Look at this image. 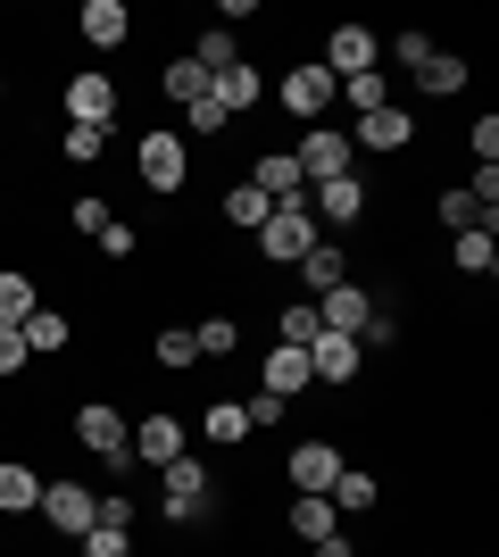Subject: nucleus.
<instances>
[{"label": "nucleus", "instance_id": "nucleus-1", "mask_svg": "<svg viewBox=\"0 0 499 557\" xmlns=\"http://www.w3.org/2000/svg\"><path fill=\"white\" fill-rule=\"evenodd\" d=\"M250 242H259V258H266V267H300V258H309L316 242H325V233H316L309 200H300V209H275L259 233H250Z\"/></svg>", "mask_w": 499, "mask_h": 557}, {"label": "nucleus", "instance_id": "nucleus-2", "mask_svg": "<svg viewBox=\"0 0 499 557\" xmlns=\"http://www.w3.org/2000/svg\"><path fill=\"white\" fill-rule=\"evenodd\" d=\"M125 433H134V424H125L117 408H109V399H84V408H75V442L92 449V458L109 466V474H125V466H134V449H125Z\"/></svg>", "mask_w": 499, "mask_h": 557}, {"label": "nucleus", "instance_id": "nucleus-3", "mask_svg": "<svg viewBox=\"0 0 499 557\" xmlns=\"http://www.w3.org/2000/svg\"><path fill=\"white\" fill-rule=\"evenodd\" d=\"M134 175H142L150 191H184L191 141H184V134H142V141H134Z\"/></svg>", "mask_w": 499, "mask_h": 557}, {"label": "nucleus", "instance_id": "nucleus-4", "mask_svg": "<svg viewBox=\"0 0 499 557\" xmlns=\"http://www.w3.org/2000/svg\"><path fill=\"white\" fill-rule=\"evenodd\" d=\"M42 524L50 533H67V541H84L100 524V491H84V483H42Z\"/></svg>", "mask_w": 499, "mask_h": 557}, {"label": "nucleus", "instance_id": "nucleus-5", "mask_svg": "<svg viewBox=\"0 0 499 557\" xmlns=\"http://www.w3.org/2000/svg\"><path fill=\"white\" fill-rule=\"evenodd\" d=\"M375 59H383V42L366 34V25H333V34H325V59H316V67H325L333 84H350V75H366Z\"/></svg>", "mask_w": 499, "mask_h": 557}, {"label": "nucleus", "instance_id": "nucleus-6", "mask_svg": "<svg viewBox=\"0 0 499 557\" xmlns=\"http://www.w3.org/2000/svg\"><path fill=\"white\" fill-rule=\"evenodd\" d=\"M250 191H266L275 209H300V200H309V175H300L291 150H259V159H250Z\"/></svg>", "mask_w": 499, "mask_h": 557}, {"label": "nucleus", "instance_id": "nucleus-7", "mask_svg": "<svg viewBox=\"0 0 499 557\" xmlns=\"http://www.w3.org/2000/svg\"><path fill=\"white\" fill-rule=\"evenodd\" d=\"M291 159H300V175H309V184H333V175H350V134H341V125H309V141H300V150H291Z\"/></svg>", "mask_w": 499, "mask_h": 557}, {"label": "nucleus", "instance_id": "nucleus-8", "mask_svg": "<svg viewBox=\"0 0 499 557\" xmlns=\"http://www.w3.org/2000/svg\"><path fill=\"white\" fill-rule=\"evenodd\" d=\"M67 125H100V134L117 125V84H109L100 67H84V75L67 84Z\"/></svg>", "mask_w": 499, "mask_h": 557}, {"label": "nucleus", "instance_id": "nucleus-9", "mask_svg": "<svg viewBox=\"0 0 499 557\" xmlns=\"http://www.w3.org/2000/svg\"><path fill=\"white\" fill-rule=\"evenodd\" d=\"M309 216H316V233H325V225H358V216H366V184H358V175L309 184Z\"/></svg>", "mask_w": 499, "mask_h": 557}, {"label": "nucleus", "instance_id": "nucleus-10", "mask_svg": "<svg viewBox=\"0 0 499 557\" xmlns=\"http://www.w3.org/2000/svg\"><path fill=\"white\" fill-rule=\"evenodd\" d=\"M125 449H134L142 466H175V458H184V424L166 417V408H150V417L125 433Z\"/></svg>", "mask_w": 499, "mask_h": 557}, {"label": "nucleus", "instance_id": "nucleus-11", "mask_svg": "<svg viewBox=\"0 0 499 557\" xmlns=\"http://www.w3.org/2000/svg\"><path fill=\"white\" fill-rule=\"evenodd\" d=\"M284 109H291V116H309V125H325V109H333V75L316 67V59H300V67L284 75Z\"/></svg>", "mask_w": 499, "mask_h": 557}, {"label": "nucleus", "instance_id": "nucleus-12", "mask_svg": "<svg viewBox=\"0 0 499 557\" xmlns=\"http://www.w3.org/2000/svg\"><path fill=\"white\" fill-rule=\"evenodd\" d=\"M316 374H309V349H291V342H275L259 358V392H275V399H300Z\"/></svg>", "mask_w": 499, "mask_h": 557}, {"label": "nucleus", "instance_id": "nucleus-13", "mask_svg": "<svg viewBox=\"0 0 499 557\" xmlns=\"http://www.w3.org/2000/svg\"><path fill=\"white\" fill-rule=\"evenodd\" d=\"M341 466H350V458H341L333 442H300V449L284 458V483H291V491H333V474H341Z\"/></svg>", "mask_w": 499, "mask_h": 557}, {"label": "nucleus", "instance_id": "nucleus-14", "mask_svg": "<svg viewBox=\"0 0 499 557\" xmlns=\"http://www.w3.org/2000/svg\"><path fill=\"white\" fill-rule=\"evenodd\" d=\"M366 317H375V292H358V283H333L325 300H316V325H325V333H350V342H358Z\"/></svg>", "mask_w": 499, "mask_h": 557}, {"label": "nucleus", "instance_id": "nucleus-15", "mask_svg": "<svg viewBox=\"0 0 499 557\" xmlns=\"http://www.w3.org/2000/svg\"><path fill=\"white\" fill-rule=\"evenodd\" d=\"M416 141V116L391 100V109H375V116H358V134H350V150H408Z\"/></svg>", "mask_w": 499, "mask_h": 557}, {"label": "nucleus", "instance_id": "nucleus-16", "mask_svg": "<svg viewBox=\"0 0 499 557\" xmlns=\"http://www.w3.org/2000/svg\"><path fill=\"white\" fill-rule=\"evenodd\" d=\"M284 533H291V541H309V549H316L325 533H341V516H333V499H325V491H291V508H284Z\"/></svg>", "mask_w": 499, "mask_h": 557}, {"label": "nucleus", "instance_id": "nucleus-17", "mask_svg": "<svg viewBox=\"0 0 499 557\" xmlns=\"http://www.w3.org/2000/svg\"><path fill=\"white\" fill-rule=\"evenodd\" d=\"M450 267H458L466 283H491V275H499V233H491V225L450 233Z\"/></svg>", "mask_w": 499, "mask_h": 557}, {"label": "nucleus", "instance_id": "nucleus-18", "mask_svg": "<svg viewBox=\"0 0 499 557\" xmlns=\"http://www.w3.org/2000/svg\"><path fill=\"white\" fill-rule=\"evenodd\" d=\"M75 34H84L92 50H125L134 17H125V0H84V17H75Z\"/></svg>", "mask_w": 499, "mask_h": 557}, {"label": "nucleus", "instance_id": "nucleus-19", "mask_svg": "<svg viewBox=\"0 0 499 557\" xmlns=\"http://www.w3.org/2000/svg\"><path fill=\"white\" fill-rule=\"evenodd\" d=\"M309 374L341 392V383L358 374V342H350V333H316V342H309Z\"/></svg>", "mask_w": 499, "mask_h": 557}, {"label": "nucleus", "instance_id": "nucleus-20", "mask_svg": "<svg viewBox=\"0 0 499 557\" xmlns=\"http://www.w3.org/2000/svg\"><path fill=\"white\" fill-rule=\"evenodd\" d=\"M408 75H416V92H425V100H458V92H466V59H450V50H425Z\"/></svg>", "mask_w": 499, "mask_h": 557}, {"label": "nucleus", "instance_id": "nucleus-21", "mask_svg": "<svg viewBox=\"0 0 499 557\" xmlns=\"http://www.w3.org/2000/svg\"><path fill=\"white\" fill-rule=\"evenodd\" d=\"M300 283H309V300H325L333 283H350V250H341V242L325 233V242H316V250L300 258Z\"/></svg>", "mask_w": 499, "mask_h": 557}, {"label": "nucleus", "instance_id": "nucleus-22", "mask_svg": "<svg viewBox=\"0 0 499 557\" xmlns=\"http://www.w3.org/2000/svg\"><path fill=\"white\" fill-rule=\"evenodd\" d=\"M209 92L225 100V116H250V109H259V100H266V84H259V67H250V59H234V67L216 75Z\"/></svg>", "mask_w": 499, "mask_h": 557}, {"label": "nucleus", "instance_id": "nucleus-23", "mask_svg": "<svg viewBox=\"0 0 499 557\" xmlns=\"http://www.w3.org/2000/svg\"><path fill=\"white\" fill-rule=\"evenodd\" d=\"M25 508H42V474L25 458H0V516H25Z\"/></svg>", "mask_w": 499, "mask_h": 557}, {"label": "nucleus", "instance_id": "nucleus-24", "mask_svg": "<svg viewBox=\"0 0 499 557\" xmlns=\"http://www.w3.org/2000/svg\"><path fill=\"white\" fill-rule=\"evenodd\" d=\"M325 499H333V516H366V508H375V499H383V483H375V474H366V466H341Z\"/></svg>", "mask_w": 499, "mask_h": 557}, {"label": "nucleus", "instance_id": "nucleus-25", "mask_svg": "<svg viewBox=\"0 0 499 557\" xmlns=\"http://www.w3.org/2000/svg\"><path fill=\"white\" fill-rule=\"evenodd\" d=\"M17 333H25V349H34V358H59V349L75 342V325L59 317V308H34V317H25Z\"/></svg>", "mask_w": 499, "mask_h": 557}, {"label": "nucleus", "instance_id": "nucleus-26", "mask_svg": "<svg viewBox=\"0 0 499 557\" xmlns=\"http://www.w3.org/2000/svg\"><path fill=\"white\" fill-rule=\"evenodd\" d=\"M200 433H209L216 449H241L250 442V417H241L234 399H209V408H200Z\"/></svg>", "mask_w": 499, "mask_h": 557}, {"label": "nucleus", "instance_id": "nucleus-27", "mask_svg": "<svg viewBox=\"0 0 499 557\" xmlns=\"http://www.w3.org/2000/svg\"><path fill=\"white\" fill-rule=\"evenodd\" d=\"M333 100H350V116H375V109H391V84H383V67H366L350 84H333Z\"/></svg>", "mask_w": 499, "mask_h": 557}, {"label": "nucleus", "instance_id": "nucleus-28", "mask_svg": "<svg viewBox=\"0 0 499 557\" xmlns=\"http://www.w3.org/2000/svg\"><path fill=\"white\" fill-rule=\"evenodd\" d=\"M216 216H225V225H250V233H259L266 216H275V200H266V191H250V184H234L225 200H216Z\"/></svg>", "mask_w": 499, "mask_h": 557}, {"label": "nucleus", "instance_id": "nucleus-29", "mask_svg": "<svg viewBox=\"0 0 499 557\" xmlns=\"http://www.w3.org/2000/svg\"><path fill=\"white\" fill-rule=\"evenodd\" d=\"M34 275H17V267H0V325H25V317H34Z\"/></svg>", "mask_w": 499, "mask_h": 557}, {"label": "nucleus", "instance_id": "nucleus-30", "mask_svg": "<svg viewBox=\"0 0 499 557\" xmlns=\"http://www.w3.org/2000/svg\"><path fill=\"white\" fill-rule=\"evenodd\" d=\"M191 349H200V358H234L241 325H234V317H200V325H191Z\"/></svg>", "mask_w": 499, "mask_h": 557}, {"label": "nucleus", "instance_id": "nucleus-31", "mask_svg": "<svg viewBox=\"0 0 499 557\" xmlns=\"http://www.w3.org/2000/svg\"><path fill=\"white\" fill-rule=\"evenodd\" d=\"M150 358H159L166 374H191V367H200V349H191V325H166L159 342H150Z\"/></svg>", "mask_w": 499, "mask_h": 557}, {"label": "nucleus", "instance_id": "nucleus-32", "mask_svg": "<svg viewBox=\"0 0 499 557\" xmlns=\"http://www.w3.org/2000/svg\"><path fill=\"white\" fill-rule=\"evenodd\" d=\"M234 59H241V50H234V34H225V25H209V34H200V50H191V67L209 75V84L234 67Z\"/></svg>", "mask_w": 499, "mask_h": 557}, {"label": "nucleus", "instance_id": "nucleus-33", "mask_svg": "<svg viewBox=\"0 0 499 557\" xmlns=\"http://www.w3.org/2000/svg\"><path fill=\"white\" fill-rule=\"evenodd\" d=\"M159 92H166V100H175V109H191V100L209 92V75L191 67V59H175V67H166V75H159Z\"/></svg>", "mask_w": 499, "mask_h": 557}, {"label": "nucleus", "instance_id": "nucleus-34", "mask_svg": "<svg viewBox=\"0 0 499 557\" xmlns=\"http://www.w3.org/2000/svg\"><path fill=\"white\" fill-rule=\"evenodd\" d=\"M225 125H234V116H225V100H216V92H200V100L184 109V141H191V134L209 141V134H225Z\"/></svg>", "mask_w": 499, "mask_h": 557}, {"label": "nucleus", "instance_id": "nucleus-35", "mask_svg": "<svg viewBox=\"0 0 499 557\" xmlns=\"http://www.w3.org/2000/svg\"><path fill=\"white\" fill-rule=\"evenodd\" d=\"M100 150H109V134H100V125H67V134H59V159H67V166H92Z\"/></svg>", "mask_w": 499, "mask_h": 557}, {"label": "nucleus", "instance_id": "nucleus-36", "mask_svg": "<svg viewBox=\"0 0 499 557\" xmlns=\"http://www.w3.org/2000/svg\"><path fill=\"white\" fill-rule=\"evenodd\" d=\"M316 333H325V325H316V300H284V333H275V342H291V349H309Z\"/></svg>", "mask_w": 499, "mask_h": 557}, {"label": "nucleus", "instance_id": "nucleus-37", "mask_svg": "<svg viewBox=\"0 0 499 557\" xmlns=\"http://www.w3.org/2000/svg\"><path fill=\"white\" fill-rule=\"evenodd\" d=\"M216 516V491H175L166 499V524H209Z\"/></svg>", "mask_w": 499, "mask_h": 557}, {"label": "nucleus", "instance_id": "nucleus-38", "mask_svg": "<svg viewBox=\"0 0 499 557\" xmlns=\"http://www.w3.org/2000/svg\"><path fill=\"white\" fill-rule=\"evenodd\" d=\"M441 225H450V233H475V225H491V216L475 209V191H441Z\"/></svg>", "mask_w": 499, "mask_h": 557}, {"label": "nucleus", "instance_id": "nucleus-39", "mask_svg": "<svg viewBox=\"0 0 499 557\" xmlns=\"http://www.w3.org/2000/svg\"><path fill=\"white\" fill-rule=\"evenodd\" d=\"M159 483H166V499H175V491H209V466H200V458L184 449L175 466H159Z\"/></svg>", "mask_w": 499, "mask_h": 557}, {"label": "nucleus", "instance_id": "nucleus-40", "mask_svg": "<svg viewBox=\"0 0 499 557\" xmlns=\"http://www.w3.org/2000/svg\"><path fill=\"white\" fill-rule=\"evenodd\" d=\"M466 150H475V166H499V116H475V125H466Z\"/></svg>", "mask_w": 499, "mask_h": 557}, {"label": "nucleus", "instance_id": "nucleus-41", "mask_svg": "<svg viewBox=\"0 0 499 557\" xmlns=\"http://www.w3.org/2000/svg\"><path fill=\"white\" fill-rule=\"evenodd\" d=\"M84 557H134V533H117V524H92V533H84Z\"/></svg>", "mask_w": 499, "mask_h": 557}, {"label": "nucleus", "instance_id": "nucleus-42", "mask_svg": "<svg viewBox=\"0 0 499 557\" xmlns=\"http://www.w3.org/2000/svg\"><path fill=\"white\" fill-rule=\"evenodd\" d=\"M92 242H100V258H134V250H142V233H134V225H117V216H109V225H100Z\"/></svg>", "mask_w": 499, "mask_h": 557}, {"label": "nucleus", "instance_id": "nucleus-43", "mask_svg": "<svg viewBox=\"0 0 499 557\" xmlns=\"http://www.w3.org/2000/svg\"><path fill=\"white\" fill-rule=\"evenodd\" d=\"M134 491H100V524H117V533H134Z\"/></svg>", "mask_w": 499, "mask_h": 557}, {"label": "nucleus", "instance_id": "nucleus-44", "mask_svg": "<svg viewBox=\"0 0 499 557\" xmlns=\"http://www.w3.org/2000/svg\"><path fill=\"white\" fill-rule=\"evenodd\" d=\"M284 408H291V399H275V392H250V399H241V417H250V433H259V424H284Z\"/></svg>", "mask_w": 499, "mask_h": 557}, {"label": "nucleus", "instance_id": "nucleus-45", "mask_svg": "<svg viewBox=\"0 0 499 557\" xmlns=\"http://www.w3.org/2000/svg\"><path fill=\"white\" fill-rule=\"evenodd\" d=\"M34 367V349H25V333L17 325H0V374H25Z\"/></svg>", "mask_w": 499, "mask_h": 557}, {"label": "nucleus", "instance_id": "nucleus-46", "mask_svg": "<svg viewBox=\"0 0 499 557\" xmlns=\"http://www.w3.org/2000/svg\"><path fill=\"white\" fill-rule=\"evenodd\" d=\"M358 342H375V349H391V342H400V317H391V308H375V317H366V325H358Z\"/></svg>", "mask_w": 499, "mask_h": 557}, {"label": "nucleus", "instance_id": "nucleus-47", "mask_svg": "<svg viewBox=\"0 0 499 557\" xmlns=\"http://www.w3.org/2000/svg\"><path fill=\"white\" fill-rule=\"evenodd\" d=\"M67 225H75V233H100V225H109V200H100V191H84V200H75V216H67Z\"/></svg>", "mask_w": 499, "mask_h": 557}, {"label": "nucleus", "instance_id": "nucleus-48", "mask_svg": "<svg viewBox=\"0 0 499 557\" xmlns=\"http://www.w3.org/2000/svg\"><path fill=\"white\" fill-rule=\"evenodd\" d=\"M466 191H475V209L491 216L499 209V166H475V184H466Z\"/></svg>", "mask_w": 499, "mask_h": 557}, {"label": "nucleus", "instance_id": "nucleus-49", "mask_svg": "<svg viewBox=\"0 0 499 557\" xmlns=\"http://www.w3.org/2000/svg\"><path fill=\"white\" fill-rule=\"evenodd\" d=\"M425 50H433V42H425V34H416V25H408V34H391V59H400V67H416Z\"/></svg>", "mask_w": 499, "mask_h": 557}, {"label": "nucleus", "instance_id": "nucleus-50", "mask_svg": "<svg viewBox=\"0 0 499 557\" xmlns=\"http://www.w3.org/2000/svg\"><path fill=\"white\" fill-rule=\"evenodd\" d=\"M316 557H358V549H350V533H325V541H316Z\"/></svg>", "mask_w": 499, "mask_h": 557}, {"label": "nucleus", "instance_id": "nucleus-51", "mask_svg": "<svg viewBox=\"0 0 499 557\" xmlns=\"http://www.w3.org/2000/svg\"><path fill=\"white\" fill-rule=\"evenodd\" d=\"M0 100H9V84H0Z\"/></svg>", "mask_w": 499, "mask_h": 557}]
</instances>
